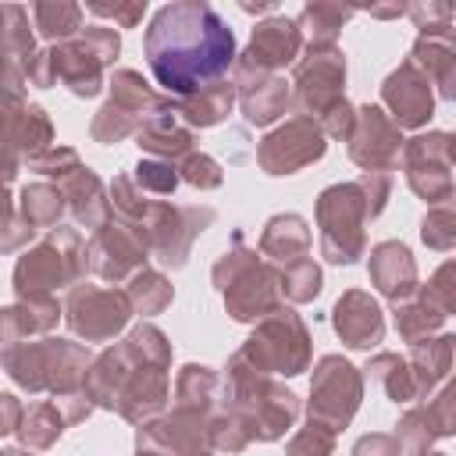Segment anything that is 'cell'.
Here are the masks:
<instances>
[{
	"label": "cell",
	"instance_id": "6da1fadb",
	"mask_svg": "<svg viewBox=\"0 0 456 456\" xmlns=\"http://www.w3.org/2000/svg\"><path fill=\"white\" fill-rule=\"evenodd\" d=\"M142 50L153 78L182 100L217 86L235 64V36L207 0L164 4L142 36Z\"/></svg>",
	"mask_w": 456,
	"mask_h": 456
},
{
	"label": "cell",
	"instance_id": "7a4b0ae2",
	"mask_svg": "<svg viewBox=\"0 0 456 456\" xmlns=\"http://www.w3.org/2000/svg\"><path fill=\"white\" fill-rule=\"evenodd\" d=\"M118 50H121L118 32L93 25L82 32V39H71V43L36 53V61L25 68V78H32L36 86H53L61 78L75 96H96L103 64H110L118 57Z\"/></svg>",
	"mask_w": 456,
	"mask_h": 456
},
{
	"label": "cell",
	"instance_id": "3957f363",
	"mask_svg": "<svg viewBox=\"0 0 456 456\" xmlns=\"http://www.w3.org/2000/svg\"><path fill=\"white\" fill-rule=\"evenodd\" d=\"M89 360L86 349L71 346V342H61V338H46L43 346H7L4 349V363H7V374L25 385V388H61L68 392L75 385V374L78 367Z\"/></svg>",
	"mask_w": 456,
	"mask_h": 456
},
{
	"label": "cell",
	"instance_id": "277c9868",
	"mask_svg": "<svg viewBox=\"0 0 456 456\" xmlns=\"http://www.w3.org/2000/svg\"><path fill=\"white\" fill-rule=\"evenodd\" d=\"M367 214L374 217V207L363 196V182L324 189L321 203H317V217H321V228H324V256L338 246L335 264H353L363 249L360 224H363Z\"/></svg>",
	"mask_w": 456,
	"mask_h": 456
},
{
	"label": "cell",
	"instance_id": "5b68a950",
	"mask_svg": "<svg viewBox=\"0 0 456 456\" xmlns=\"http://www.w3.org/2000/svg\"><path fill=\"white\" fill-rule=\"evenodd\" d=\"M242 360H253V370H278V374H299L306 367V328L292 310H278L239 353Z\"/></svg>",
	"mask_w": 456,
	"mask_h": 456
},
{
	"label": "cell",
	"instance_id": "8992f818",
	"mask_svg": "<svg viewBox=\"0 0 456 456\" xmlns=\"http://www.w3.org/2000/svg\"><path fill=\"white\" fill-rule=\"evenodd\" d=\"M75 256H78V239L75 232H57L53 239H46L39 249L25 253L14 267V289L21 299H32V296H43L50 285H64L78 267H75Z\"/></svg>",
	"mask_w": 456,
	"mask_h": 456
},
{
	"label": "cell",
	"instance_id": "52a82bcc",
	"mask_svg": "<svg viewBox=\"0 0 456 456\" xmlns=\"http://www.w3.org/2000/svg\"><path fill=\"white\" fill-rule=\"evenodd\" d=\"M360 403V378L342 356H324L314 370L310 388V417L324 420L328 428H342Z\"/></svg>",
	"mask_w": 456,
	"mask_h": 456
},
{
	"label": "cell",
	"instance_id": "ba28073f",
	"mask_svg": "<svg viewBox=\"0 0 456 456\" xmlns=\"http://www.w3.org/2000/svg\"><path fill=\"white\" fill-rule=\"evenodd\" d=\"M160 103L164 100H157L132 68H121L110 78V100L96 114L93 135L103 139V142H118L121 135H128L135 128V118H142V110H157Z\"/></svg>",
	"mask_w": 456,
	"mask_h": 456
},
{
	"label": "cell",
	"instance_id": "9c48e42d",
	"mask_svg": "<svg viewBox=\"0 0 456 456\" xmlns=\"http://www.w3.org/2000/svg\"><path fill=\"white\" fill-rule=\"evenodd\" d=\"M342 82H346V57L335 46H310L306 61H299L296 68V96L303 107L317 110L321 118L338 100H346Z\"/></svg>",
	"mask_w": 456,
	"mask_h": 456
},
{
	"label": "cell",
	"instance_id": "30bf717a",
	"mask_svg": "<svg viewBox=\"0 0 456 456\" xmlns=\"http://www.w3.org/2000/svg\"><path fill=\"white\" fill-rule=\"evenodd\" d=\"M449 164H456V135H445V132H431V135H420L406 146V175H410V185L413 192H420L424 200L438 203V196L452 192L449 189Z\"/></svg>",
	"mask_w": 456,
	"mask_h": 456
},
{
	"label": "cell",
	"instance_id": "8fae6325",
	"mask_svg": "<svg viewBox=\"0 0 456 456\" xmlns=\"http://www.w3.org/2000/svg\"><path fill=\"white\" fill-rule=\"evenodd\" d=\"M324 153V135H321V128L310 121V118H296V121H289L285 128H278V132H271L267 139H264V146H260V164L271 171V175H292V171H299L303 164H310V160H317Z\"/></svg>",
	"mask_w": 456,
	"mask_h": 456
},
{
	"label": "cell",
	"instance_id": "7c38bea8",
	"mask_svg": "<svg viewBox=\"0 0 456 456\" xmlns=\"http://www.w3.org/2000/svg\"><path fill=\"white\" fill-rule=\"evenodd\" d=\"M299 21L292 18H267L253 28V39H249V50L242 53V61L235 64L239 75H267L281 64H289L296 53H299Z\"/></svg>",
	"mask_w": 456,
	"mask_h": 456
},
{
	"label": "cell",
	"instance_id": "4fadbf2b",
	"mask_svg": "<svg viewBox=\"0 0 456 456\" xmlns=\"http://www.w3.org/2000/svg\"><path fill=\"white\" fill-rule=\"evenodd\" d=\"M128 321V299L100 289H75L68 296V324L86 338H107Z\"/></svg>",
	"mask_w": 456,
	"mask_h": 456
},
{
	"label": "cell",
	"instance_id": "5bb4252c",
	"mask_svg": "<svg viewBox=\"0 0 456 456\" xmlns=\"http://www.w3.org/2000/svg\"><path fill=\"white\" fill-rule=\"evenodd\" d=\"M399 142H403L399 139V125H392L381 107H360L353 135H349V153H353L356 164H363L367 171L370 167H385L399 153Z\"/></svg>",
	"mask_w": 456,
	"mask_h": 456
},
{
	"label": "cell",
	"instance_id": "9a60e30c",
	"mask_svg": "<svg viewBox=\"0 0 456 456\" xmlns=\"http://www.w3.org/2000/svg\"><path fill=\"white\" fill-rule=\"evenodd\" d=\"M428 86H431L428 75H420L413 61L399 64V68L385 78L381 96H385V103L395 110V125L417 128V125H424V121L431 118V89H428Z\"/></svg>",
	"mask_w": 456,
	"mask_h": 456
},
{
	"label": "cell",
	"instance_id": "2e32d148",
	"mask_svg": "<svg viewBox=\"0 0 456 456\" xmlns=\"http://www.w3.org/2000/svg\"><path fill=\"white\" fill-rule=\"evenodd\" d=\"M142 253H146V239L142 235H132L128 224H121V228L103 224L96 232V239L89 242V253L86 256H89V264H93L96 274H103V278H125L139 260H146Z\"/></svg>",
	"mask_w": 456,
	"mask_h": 456
},
{
	"label": "cell",
	"instance_id": "e0dca14e",
	"mask_svg": "<svg viewBox=\"0 0 456 456\" xmlns=\"http://www.w3.org/2000/svg\"><path fill=\"white\" fill-rule=\"evenodd\" d=\"M413 64H424L428 75L442 86V96L456 100V28L452 25L420 28L413 43Z\"/></svg>",
	"mask_w": 456,
	"mask_h": 456
},
{
	"label": "cell",
	"instance_id": "ac0fdd59",
	"mask_svg": "<svg viewBox=\"0 0 456 456\" xmlns=\"http://www.w3.org/2000/svg\"><path fill=\"white\" fill-rule=\"evenodd\" d=\"M335 331L342 335L346 346L353 349H370L381 342V310L370 296L363 292H346L338 303H335Z\"/></svg>",
	"mask_w": 456,
	"mask_h": 456
},
{
	"label": "cell",
	"instance_id": "d6986e66",
	"mask_svg": "<svg viewBox=\"0 0 456 456\" xmlns=\"http://www.w3.org/2000/svg\"><path fill=\"white\" fill-rule=\"evenodd\" d=\"M370 278L374 285L388 296V299H406L417 285V271H413V256L403 242H381L370 256Z\"/></svg>",
	"mask_w": 456,
	"mask_h": 456
},
{
	"label": "cell",
	"instance_id": "ffe728a7",
	"mask_svg": "<svg viewBox=\"0 0 456 456\" xmlns=\"http://www.w3.org/2000/svg\"><path fill=\"white\" fill-rule=\"evenodd\" d=\"M239 86H242V110H246L249 125L274 121L285 110V103H289V89H285L281 78L256 75V82H239Z\"/></svg>",
	"mask_w": 456,
	"mask_h": 456
},
{
	"label": "cell",
	"instance_id": "44dd1931",
	"mask_svg": "<svg viewBox=\"0 0 456 456\" xmlns=\"http://www.w3.org/2000/svg\"><path fill=\"white\" fill-rule=\"evenodd\" d=\"M11 107V103H7ZM7 135H11V153H14V146H21L25 150V157L28 160H36L39 157V150L50 142V121H46V114H43V107H36V103H25L21 107V114H14V107H11V114H7Z\"/></svg>",
	"mask_w": 456,
	"mask_h": 456
},
{
	"label": "cell",
	"instance_id": "7402d4cb",
	"mask_svg": "<svg viewBox=\"0 0 456 456\" xmlns=\"http://www.w3.org/2000/svg\"><path fill=\"white\" fill-rule=\"evenodd\" d=\"M413 367H417V374H413L417 392H431L438 385V378H445V374L456 370V335H445V338L428 342V346L417 342Z\"/></svg>",
	"mask_w": 456,
	"mask_h": 456
},
{
	"label": "cell",
	"instance_id": "603a6c76",
	"mask_svg": "<svg viewBox=\"0 0 456 456\" xmlns=\"http://www.w3.org/2000/svg\"><path fill=\"white\" fill-rule=\"evenodd\" d=\"M232 103H235V89L224 86V82H217V86H210V89H203V93H192V96L178 100L175 110H178L189 125L207 128V125H217V121L232 110Z\"/></svg>",
	"mask_w": 456,
	"mask_h": 456
},
{
	"label": "cell",
	"instance_id": "cb8c5ba5",
	"mask_svg": "<svg viewBox=\"0 0 456 456\" xmlns=\"http://www.w3.org/2000/svg\"><path fill=\"white\" fill-rule=\"evenodd\" d=\"M310 246V232L303 224V217L285 214V217H271L267 232H264V253L274 260H299Z\"/></svg>",
	"mask_w": 456,
	"mask_h": 456
},
{
	"label": "cell",
	"instance_id": "d4e9b609",
	"mask_svg": "<svg viewBox=\"0 0 456 456\" xmlns=\"http://www.w3.org/2000/svg\"><path fill=\"white\" fill-rule=\"evenodd\" d=\"M4 25H7L4 46H7V89H11V86H14V75H18V64L28 68V64L36 61V53H32V36H28V11L7 4V7H4Z\"/></svg>",
	"mask_w": 456,
	"mask_h": 456
},
{
	"label": "cell",
	"instance_id": "484cf974",
	"mask_svg": "<svg viewBox=\"0 0 456 456\" xmlns=\"http://www.w3.org/2000/svg\"><path fill=\"white\" fill-rule=\"evenodd\" d=\"M32 21L39 28V36L46 39H68L82 28V7L78 4H64V0H43L32 4Z\"/></svg>",
	"mask_w": 456,
	"mask_h": 456
},
{
	"label": "cell",
	"instance_id": "4316f807",
	"mask_svg": "<svg viewBox=\"0 0 456 456\" xmlns=\"http://www.w3.org/2000/svg\"><path fill=\"white\" fill-rule=\"evenodd\" d=\"M353 14V7L338 4H306L299 14V25L310 32V46H335V32Z\"/></svg>",
	"mask_w": 456,
	"mask_h": 456
},
{
	"label": "cell",
	"instance_id": "83f0119b",
	"mask_svg": "<svg viewBox=\"0 0 456 456\" xmlns=\"http://www.w3.org/2000/svg\"><path fill=\"white\" fill-rule=\"evenodd\" d=\"M61 210H64V196L57 189H50V185H28L21 192V214H25L28 232L53 224L61 217Z\"/></svg>",
	"mask_w": 456,
	"mask_h": 456
},
{
	"label": "cell",
	"instance_id": "f1b7e54d",
	"mask_svg": "<svg viewBox=\"0 0 456 456\" xmlns=\"http://www.w3.org/2000/svg\"><path fill=\"white\" fill-rule=\"evenodd\" d=\"M367 370H370V378H378L385 385V392H388L392 403H406V399L417 395V381H413V374L406 370V363L399 356L381 353L374 363H367Z\"/></svg>",
	"mask_w": 456,
	"mask_h": 456
},
{
	"label": "cell",
	"instance_id": "f546056e",
	"mask_svg": "<svg viewBox=\"0 0 456 456\" xmlns=\"http://www.w3.org/2000/svg\"><path fill=\"white\" fill-rule=\"evenodd\" d=\"M420 235H424V242H428L431 249H449V246H456V189H452L445 200H438V207L424 217Z\"/></svg>",
	"mask_w": 456,
	"mask_h": 456
},
{
	"label": "cell",
	"instance_id": "4dcf8cb0",
	"mask_svg": "<svg viewBox=\"0 0 456 456\" xmlns=\"http://www.w3.org/2000/svg\"><path fill=\"white\" fill-rule=\"evenodd\" d=\"M18 435H21L25 445H39V449H46V445L61 435V417H57V410H53L50 403H39V406L25 410V420H21Z\"/></svg>",
	"mask_w": 456,
	"mask_h": 456
},
{
	"label": "cell",
	"instance_id": "1f68e13d",
	"mask_svg": "<svg viewBox=\"0 0 456 456\" xmlns=\"http://www.w3.org/2000/svg\"><path fill=\"white\" fill-rule=\"evenodd\" d=\"M132 303L142 310V314H157V310H164L167 306V299H171V285L160 278V274H153V271H142V274H135V281H132Z\"/></svg>",
	"mask_w": 456,
	"mask_h": 456
},
{
	"label": "cell",
	"instance_id": "d6a6232c",
	"mask_svg": "<svg viewBox=\"0 0 456 456\" xmlns=\"http://www.w3.org/2000/svg\"><path fill=\"white\" fill-rule=\"evenodd\" d=\"M438 324H442V314H438L435 306H428V303H413V306H403V310L395 314V328H399V335H403L406 342H413V346H417L420 335L435 331Z\"/></svg>",
	"mask_w": 456,
	"mask_h": 456
},
{
	"label": "cell",
	"instance_id": "836d02e7",
	"mask_svg": "<svg viewBox=\"0 0 456 456\" xmlns=\"http://www.w3.org/2000/svg\"><path fill=\"white\" fill-rule=\"evenodd\" d=\"M424 303L435 306L442 317L456 310V260H449V264L438 267V274L431 278V285L424 292Z\"/></svg>",
	"mask_w": 456,
	"mask_h": 456
},
{
	"label": "cell",
	"instance_id": "e575fe53",
	"mask_svg": "<svg viewBox=\"0 0 456 456\" xmlns=\"http://www.w3.org/2000/svg\"><path fill=\"white\" fill-rule=\"evenodd\" d=\"M317 292H321V271H317L314 264L299 260V264L285 274V296L296 299V303H303V299H314Z\"/></svg>",
	"mask_w": 456,
	"mask_h": 456
},
{
	"label": "cell",
	"instance_id": "d590c367",
	"mask_svg": "<svg viewBox=\"0 0 456 456\" xmlns=\"http://www.w3.org/2000/svg\"><path fill=\"white\" fill-rule=\"evenodd\" d=\"M331 449H335V442H331V428H303L296 438H292V445H289V456H331Z\"/></svg>",
	"mask_w": 456,
	"mask_h": 456
},
{
	"label": "cell",
	"instance_id": "8d00e7d4",
	"mask_svg": "<svg viewBox=\"0 0 456 456\" xmlns=\"http://www.w3.org/2000/svg\"><path fill=\"white\" fill-rule=\"evenodd\" d=\"M424 413H428L435 435H452V431H456V381H452Z\"/></svg>",
	"mask_w": 456,
	"mask_h": 456
},
{
	"label": "cell",
	"instance_id": "74e56055",
	"mask_svg": "<svg viewBox=\"0 0 456 456\" xmlns=\"http://www.w3.org/2000/svg\"><path fill=\"white\" fill-rule=\"evenodd\" d=\"M135 178H139V185H146V189H157V192H171V189L178 185V175H175V167H171V164H157V160H139V167H135Z\"/></svg>",
	"mask_w": 456,
	"mask_h": 456
},
{
	"label": "cell",
	"instance_id": "f35d334b",
	"mask_svg": "<svg viewBox=\"0 0 456 456\" xmlns=\"http://www.w3.org/2000/svg\"><path fill=\"white\" fill-rule=\"evenodd\" d=\"M86 11H93V14H100V18H114L121 28H132L139 18H142V11H146V0L142 4H86Z\"/></svg>",
	"mask_w": 456,
	"mask_h": 456
},
{
	"label": "cell",
	"instance_id": "ab89813d",
	"mask_svg": "<svg viewBox=\"0 0 456 456\" xmlns=\"http://www.w3.org/2000/svg\"><path fill=\"white\" fill-rule=\"evenodd\" d=\"M406 14L417 21V28H431V25H449L456 7L452 4H413V7H406Z\"/></svg>",
	"mask_w": 456,
	"mask_h": 456
},
{
	"label": "cell",
	"instance_id": "60d3db41",
	"mask_svg": "<svg viewBox=\"0 0 456 456\" xmlns=\"http://www.w3.org/2000/svg\"><path fill=\"white\" fill-rule=\"evenodd\" d=\"M185 178H189L192 185L214 189V185H221V167H217L210 157H189V160H185Z\"/></svg>",
	"mask_w": 456,
	"mask_h": 456
},
{
	"label": "cell",
	"instance_id": "b9f144b4",
	"mask_svg": "<svg viewBox=\"0 0 456 456\" xmlns=\"http://www.w3.org/2000/svg\"><path fill=\"white\" fill-rule=\"evenodd\" d=\"M399 438H392V435H367V438H360L356 442V449H353V456H399Z\"/></svg>",
	"mask_w": 456,
	"mask_h": 456
},
{
	"label": "cell",
	"instance_id": "7bdbcfd3",
	"mask_svg": "<svg viewBox=\"0 0 456 456\" xmlns=\"http://www.w3.org/2000/svg\"><path fill=\"white\" fill-rule=\"evenodd\" d=\"M374 18H399V14H406V7L403 4H392V7H367Z\"/></svg>",
	"mask_w": 456,
	"mask_h": 456
},
{
	"label": "cell",
	"instance_id": "ee69618b",
	"mask_svg": "<svg viewBox=\"0 0 456 456\" xmlns=\"http://www.w3.org/2000/svg\"><path fill=\"white\" fill-rule=\"evenodd\" d=\"M4 456H25V452H14V449H7V452H4Z\"/></svg>",
	"mask_w": 456,
	"mask_h": 456
},
{
	"label": "cell",
	"instance_id": "f6af8a7d",
	"mask_svg": "<svg viewBox=\"0 0 456 456\" xmlns=\"http://www.w3.org/2000/svg\"><path fill=\"white\" fill-rule=\"evenodd\" d=\"M420 456H445V452H420Z\"/></svg>",
	"mask_w": 456,
	"mask_h": 456
}]
</instances>
